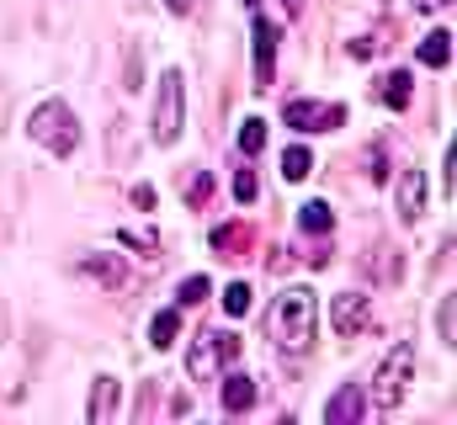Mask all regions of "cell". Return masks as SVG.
I'll return each mask as SVG.
<instances>
[{"mask_svg":"<svg viewBox=\"0 0 457 425\" xmlns=\"http://www.w3.org/2000/svg\"><path fill=\"white\" fill-rule=\"evenodd\" d=\"M266 329H271V340H277L282 356H303L314 346V329H320V293L314 288H287L271 304Z\"/></svg>","mask_w":457,"mask_h":425,"instance_id":"obj_1","label":"cell"},{"mask_svg":"<svg viewBox=\"0 0 457 425\" xmlns=\"http://www.w3.org/2000/svg\"><path fill=\"white\" fill-rule=\"evenodd\" d=\"M410 86H415V80H410V70H388V75L378 80V102L399 112V106H410Z\"/></svg>","mask_w":457,"mask_h":425,"instance_id":"obj_13","label":"cell"},{"mask_svg":"<svg viewBox=\"0 0 457 425\" xmlns=\"http://www.w3.org/2000/svg\"><path fill=\"white\" fill-rule=\"evenodd\" d=\"M420 64H431V70H447L453 64V32H426L420 38Z\"/></svg>","mask_w":457,"mask_h":425,"instance_id":"obj_14","label":"cell"},{"mask_svg":"<svg viewBox=\"0 0 457 425\" xmlns=\"http://www.w3.org/2000/svg\"><path fill=\"white\" fill-rule=\"evenodd\" d=\"M208 293H213V282H208V277H187V282H181V293H176V298H181V304H203V298H208Z\"/></svg>","mask_w":457,"mask_h":425,"instance_id":"obj_22","label":"cell"},{"mask_svg":"<svg viewBox=\"0 0 457 425\" xmlns=\"http://www.w3.org/2000/svg\"><path fill=\"white\" fill-rule=\"evenodd\" d=\"M112 410H117V383H112V378H96L86 415H91V425H107V421H112Z\"/></svg>","mask_w":457,"mask_h":425,"instance_id":"obj_15","label":"cell"},{"mask_svg":"<svg viewBox=\"0 0 457 425\" xmlns=\"http://www.w3.org/2000/svg\"><path fill=\"white\" fill-rule=\"evenodd\" d=\"M287 5H293V11H298V5H303V0H287Z\"/></svg>","mask_w":457,"mask_h":425,"instance_id":"obj_33","label":"cell"},{"mask_svg":"<svg viewBox=\"0 0 457 425\" xmlns=\"http://www.w3.org/2000/svg\"><path fill=\"white\" fill-rule=\"evenodd\" d=\"M224 309H228L234 319H239V314H250V288H245V282H234V288L224 293Z\"/></svg>","mask_w":457,"mask_h":425,"instance_id":"obj_23","label":"cell"},{"mask_svg":"<svg viewBox=\"0 0 457 425\" xmlns=\"http://www.w3.org/2000/svg\"><path fill=\"white\" fill-rule=\"evenodd\" d=\"M165 11H170V16H192V11H197V0H165Z\"/></svg>","mask_w":457,"mask_h":425,"instance_id":"obj_30","label":"cell"},{"mask_svg":"<svg viewBox=\"0 0 457 425\" xmlns=\"http://www.w3.org/2000/svg\"><path fill=\"white\" fill-rule=\"evenodd\" d=\"M410 372H415V346H394L383 362H378V378H372V404L378 410H399L404 394H410Z\"/></svg>","mask_w":457,"mask_h":425,"instance_id":"obj_3","label":"cell"},{"mask_svg":"<svg viewBox=\"0 0 457 425\" xmlns=\"http://www.w3.org/2000/svg\"><path fill=\"white\" fill-rule=\"evenodd\" d=\"M361 410H367L361 388H356V383H341V388H336V399L325 404V425H356V421H361Z\"/></svg>","mask_w":457,"mask_h":425,"instance_id":"obj_10","label":"cell"},{"mask_svg":"<svg viewBox=\"0 0 457 425\" xmlns=\"http://www.w3.org/2000/svg\"><path fill=\"white\" fill-rule=\"evenodd\" d=\"M420 11H442V5H453V0H415Z\"/></svg>","mask_w":457,"mask_h":425,"instance_id":"obj_32","label":"cell"},{"mask_svg":"<svg viewBox=\"0 0 457 425\" xmlns=\"http://www.w3.org/2000/svg\"><path fill=\"white\" fill-rule=\"evenodd\" d=\"M224 410L228 415H245L250 404H255V378H245V372H234V378H224Z\"/></svg>","mask_w":457,"mask_h":425,"instance_id":"obj_12","label":"cell"},{"mask_svg":"<svg viewBox=\"0 0 457 425\" xmlns=\"http://www.w3.org/2000/svg\"><path fill=\"white\" fill-rule=\"evenodd\" d=\"M122 245H133V250H144V255H154L160 250V234L144 223V229H122Z\"/></svg>","mask_w":457,"mask_h":425,"instance_id":"obj_21","label":"cell"},{"mask_svg":"<svg viewBox=\"0 0 457 425\" xmlns=\"http://www.w3.org/2000/svg\"><path fill=\"white\" fill-rule=\"evenodd\" d=\"M176 324H181V309H160L154 324H149V340L165 351V346H176Z\"/></svg>","mask_w":457,"mask_h":425,"instance_id":"obj_17","label":"cell"},{"mask_svg":"<svg viewBox=\"0 0 457 425\" xmlns=\"http://www.w3.org/2000/svg\"><path fill=\"white\" fill-rule=\"evenodd\" d=\"M234 197H239V203H255V171H239V176H234Z\"/></svg>","mask_w":457,"mask_h":425,"instance_id":"obj_25","label":"cell"},{"mask_svg":"<svg viewBox=\"0 0 457 425\" xmlns=\"http://www.w3.org/2000/svg\"><path fill=\"white\" fill-rule=\"evenodd\" d=\"M234 356H239V335H228V329H203V335L192 340V351H187V372H192L197 383H213Z\"/></svg>","mask_w":457,"mask_h":425,"instance_id":"obj_4","label":"cell"},{"mask_svg":"<svg viewBox=\"0 0 457 425\" xmlns=\"http://www.w3.org/2000/svg\"><path fill=\"white\" fill-rule=\"evenodd\" d=\"M277 38H282V27L255 16V91H266L277 75Z\"/></svg>","mask_w":457,"mask_h":425,"instance_id":"obj_7","label":"cell"},{"mask_svg":"<svg viewBox=\"0 0 457 425\" xmlns=\"http://www.w3.org/2000/svg\"><path fill=\"white\" fill-rule=\"evenodd\" d=\"M351 59H372V38H356L351 43Z\"/></svg>","mask_w":457,"mask_h":425,"instance_id":"obj_31","label":"cell"},{"mask_svg":"<svg viewBox=\"0 0 457 425\" xmlns=\"http://www.w3.org/2000/svg\"><path fill=\"white\" fill-rule=\"evenodd\" d=\"M436 335H442V346H447V351L457 346V298H453V293L436 304Z\"/></svg>","mask_w":457,"mask_h":425,"instance_id":"obj_18","label":"cell"},{"mask_svg":"<svg viewBox=\"0 0 457 425\" xmlns=\"http://www.w3.org/2000/svg\"><path fill=\"white\" fill-rule=\"evenodd\" d=\"M399 218L404 223H420L426 218V171H415V165L399 176Z\"/></svg>","mask_w":457,"mask_h":425,"instance_id":"obj_8","label":"cell"},{"mask_svg":"<svg viewBox=\"0 0 457 425\" xmlns=\"http://www.w3.org/2000/svg\"><path fill=\"white\" fill-rule=\"evenodd\" d=\"M250 5H255V0H250Z\"/></svg>","mask_w":457,"mask_h":425,"instance_id":"obj_35","label":"cell"},{"mask_svg":"<svg viewBox=\"0 0 457 425\" xmlns=\"http://www.w3.org/2000/svg\"><path fill=\"white\" fill-rule=\"evenodd\" d=\"M309 171H314V154H309L303 144H293V149L282 154V176H287V181H303Z\"/></svg>","mask_w":457,"mask_h":425,"instance_id":"obj_19","label":"cell"},{"mask_svg":"<svg viewBox=\"0 0 457 425\" xmlns=\"http://www.w3.org/2000/svg\"><path fill=\"white\" fill-rule=\"evenodd\" d=\"M330 223H336L330 218V203H303L298 208V229L303 234H330Z\"/></svg>","mask_w":457,"mask_h":425,"instance_id":"obj_16","label":"cell"},{"mask_svg":"<svg viewBox=\"0 0 457 425\" xmlns=\"http://www.w3.org/2000/svg\"><path fill=\"white\" fill-rule=\"evenodd\" d=\"M181 122H187V80H181V70H165L160 102H154V144H176Z\"/></svg>","mask_w":457,"mask_h":425,"instance_id":"obj_5","label":"cell"},{"mask_svg":"<svg viewBox=\"0 0 457 425\" xmlns=\"http://www.w3.org/2000/svg\"><path fill=\"white\" fill-rule=\"evenodd\" d=\"M138 86H144V54L128 48V86H122V91H138Z\"/></svg>","mask_w":457,"mask_h":425,"instance_id":"obj_24","label":"cell"},{"mask_svg":"<svg viewBox=\"0 0 457 425\" xmlns=\"http://www.w3.org/2000/svg\"><path fill=\"white\" fill-rule=\"evenodd\" d=\"M208 192H213V176H208V171H197V181H192V208H203V203H208Z\"/></svg>","mask_w":457,"mask_h":425,"instance_id":"obj_27","label":"cell"},{"mask_svg":"<svg viewBox=\"0 0 457 425\" xmlns=\"http://www.w3.org/2000/svg\"><path fill=\"white\" fill-rule=\"evenodd\" d=\"M80 271H86V277H96L102 288H122L128 261H122V255H102V250H96V255H86V261H80Z\"/></svg>","mask_w":457,"mask_h":425,"instance_id":"obj_11","label":"cell"},{"mask_svg":"<svg viewBox=\"0 0 457 425\" xmlns=\"http://www.w3.org/2000/svg\"><path fill=\"white\" fill-rule=\"evenodd\" d=\"M453 165H457V154L447 149V154H442V192H447V197H453Z\"/></svg>","mask_w":457,"mask_h":425,"instance_id":"obj_28","label":"cell"},{"mask_svg":"<svg viewBox=\"0 0 457 425\" xmlns=\"http://www.w3.org/2000/svg\"><path fill=\"white\" fill-rule=\"evenodd\" d=\"M133 208H154V187H133Z\"/></svg>","mask_w":457,"mask_h":425,"instance_id":"obj_29","label":"cell"},{"mask_svg":"<svg viewBox=\"0 0 457 425\" xmlns=\"http://www.w3.org/2000/svg\"><path fill=\"white\" fill-rule=\"evenodd\" d=\"M239 149H245V154H261V149H266V122H261V117H245V122H239Z\"/></svg>","mask_w":457,"mask_h":425,"instance_id":"obj_20","label":"cell"},{"mask_svg":"<svg viewBox=\"0 0 457 425\" xmlns=\"http://www.w3.org/2000/svg\"><path fill=\"white\" fill-rule=\"evenodd\" d=\"M0 324H5V314H0Z\"/></svg>","mask_w":457,"mask_h":425,"instance_id":"obj_34","label":"cell"},{"mask_svg":"<svg viewBox=\"0 0 457 425\" xmlns=\"http://www.w3.org/2000/svg\"><path fill=\"white\" fill-rule=\"evenodd\" d=\"M367 176H372V181H388V165H383V149H378V144L367 149Z\"/></svg>","mask_w":457,"mask_h":425,"instance_id":"obj_26","label":"cell"},{"mask_svg":"<svg viewBox=\"0 0 457 425\" xmlns=\"http://www.w3.org/2000/svg\"><path fill=\"white\" fill-rule=\"evenodd\" d=\"M330 319H336V335H361L367 329V298L361 293H341L336 304H330Z\"/></svg>","mask_w":457,"mask_h":425,"instance_id":"obj_9","label":"cell"},{"mask_svg":"<svg viewBox=\"0 0 457 425\" xmlns=\"http://www.w3.org/2000/svg\"><path fill=\"white\" fill-rule=\"evenodd\" d=\"M287 128H298V133H330V128H341L345 122V106L341 102H330V106H320V102H287Z\"/></svg>","mask_w":457,"mask_h":425,"instance_id":"obj_6","label":"cell"},{"mask_svg":"<svg viewBox=\"0 0 457 425\" xmlns=\"http://www.w3.org/2000/svg\"><path fill=\"white\" fill-rule=\"evenodd\" d=\"M27 133H32L43 149H54L59 160L80 149V122H75V112H70L64 102H43V106H37V112H32V122H27Z\"/></svg>","mask_w":457,"mask_h":425,"instance_id":"obj_2","label":"cell"}]
</instances>
